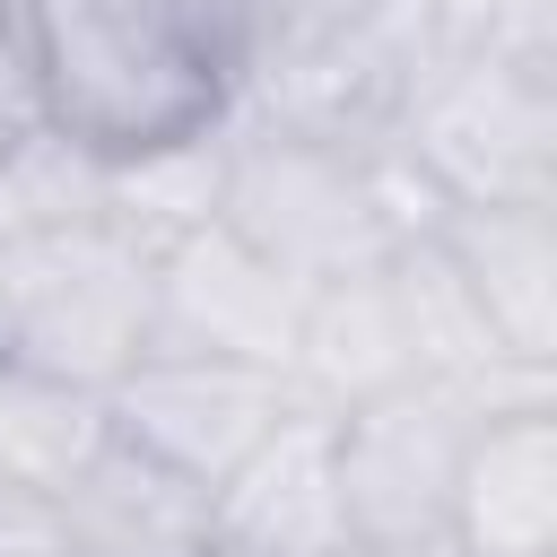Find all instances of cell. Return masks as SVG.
<instances>
[{"label":"cell","mask_w":557,"mask_h":557,"mask_svg":"<svg viewBox=\"0 0 557 557\" xmlns=\"http://www.w3.org/2000/svg\"><path fill=\"white\" fill-rule=\"evenodd\" d=\"M104 435H113L104 392L61 383V374H44V366H26V357L0 348V479L61 496L104 453Z\"/></svg>","instance_id":"cell-13"},{"label":"cell","mask_w":557,"mask_h":557,"mask_svg":"<svg viewBox=\"0 0 557 557\" xmlns=\"http://www.w3.org/2000/svg\"><path fill=\"white\" fill-rule=\"evenodd\" d=\"M331 557H444V540H339Z\"/></svg>","instance_id":"cell-16"},{"label":"cell","mask_w":557,"mask_h":557,"mask_svg":"<svg viewBox=\"0 0 557 557\" xmlns=\"http://www.w3.org/2000/svg\"><path fill=\"white\" fill-rule=\"evenodd\" d=\"M218 183H226V122L148 157H113L104 165V226H122L139 252H165L174 235L218 218Z\"/></svg>","instance_id":"cell-14"},{"label":"cell","mask_w":557,"mask_h":557,"mask_svg":"<svg viewBox=\"0 0 557 557\" xmlns=\"http://www.w3.org/2000/svg\"><path fill=\"white\" fill-rule=\"evenodd\" d=\"M287 409H296L287 374L244 366V357H209V348H165V339H148L131 357V374L104 392L113 435L139 444L148 461L183 470L191 487H218Z\"/></svg>","instance_id":"cell-6"},{"label":"cell","mask_w":557,"mask_h":557,"mask_svg":"<svg viewBox=\"0 0 557 557\" xmlns=\"http://www.w3.org/2000/svg\"><path fill=\"white\" fill-rule=\"evenodd\" d=\"M0 557H70V531H61V496L0 479Z\"/></svg>","instance_id":"cell-15"},{"label":"cell","mask_w":557,"mask_h":557,"mask_svg":"<svg viewBox=\"0 0 557 557\" xmlns=\"http://www.w3.org/2000/svg\"><path fill=\"white\" fill-rule=\"evenodd\" d=\"M218 218L252 252H270L287 278L322 287V278L374 270L435 209L383 139H331V131H287V122H261V113H226Z\"/></svg>","instance_id":"cell-2"},{"label":"cell","mask_w":557,"mask_h":557,"mask_svg":"<svg viewBox=\"0 0 557 557\" xmlns=\"http://www.w3.org/2000/svg\"><path fill=\"white\" fill-rule=\"evenodd\" d=\"M444 557H557V400L513 392L487 400L453 505H444Z\"/></svg>","instance_id":"cell-8"},{"label":"cell","mask_w":557,"mask_h":557,"mask_svg":"<svg viewBox=\"0 0 557 557\" xmlns=\"http://www.w3.org/2000/svg\"><path fill=\"white\" fill-rule=\"evenodd\" d=\"M35 122L87 157H148L235 113L244 52L191 0H17Z\"/></svg>","instance_id":"cell-1"},{"label":"cell","mask_w":557,"mask_h":557,"mask_svg":"<svg viewBox=\"0 0 557 557\" xmlns=\"http://www.w3.org/2000/svg\"><path fill=\"white\" fill-rule=\"evenodd\" d=\"M339 496H331V418L287 409L218 487H209V557H331Z\"/></svg>","instance_id":"cell-9"},{"label":"cell","mask_w":557,"mask_h":557,"mask_svg":"<svg viewBox=\"0 0 557 557\" xmlns=\"http://www.w3.org/2000/svg\"><path fill=\"white\" fill-rule=\"evenodd\" d=\"M479 392L461 383H392L331 418V496L348 540H444L453 470L479 426Z\"/></svg>","instance_id":"cell-5"},{"label":"cell","mask_w":557,"mask_h":557,"mask_svg":"<svg viewBox=\"0 0 557 557\" xmlns=\"http://www.w3.org/2000/svg\"><path fill=\"white\" fill-rule=\"evenodd\" d=\"M426 235L461 270L479 322L522 374L557 366V209L548 200H487V209H435Z\"/></svg>","instance_id":"cell-10"},{"label":"cell","mask_w":557,"mask_h":557,"mask_svg":"<svg viewBox=\"0 0 557 557\" xmlns=\"http://www.w3.org/2000/svg\"><path fill=\"white\" fill-rule=\"evenodd\" d=\"M383 261L305 287L296 348H287V392L305 409H322V418H339V409H357V400H374L392 383H418V348H409V322H400V296H392Z\"/></svg>","instance_id":"cell-11"},{"label":"cell","mask_w":557,"mask_h":557,"mask_svg":"<svg viewBox=\"0 0 557 557\" xmlns=\"http://www.w3.org/2000/svg\"><path fill=\"white\" fill-rule=\"evenodd\" d=\"M70 557H209V487L104 435V453L61 487Z\"/></svg>","instance_id":"cell-12"},{"label":"cell","mask_w":557,"mask_h":557,"mask_svg":"<svg viewBox=\"0 0 557 557\" xmlns=\"http://www.w3.org/2000/svg\"><path fill=\"white\" fill-rule=\"evenodd\" d=\"M148 322H157L148 252L104 218L35 235L0 296V348L87 392H113L131 374V357L148 348Z\"/></svg>","instance_id":"cell-4"},{"label":"cell","mask_w":557,"mask_h":557,"mask_svg":"<svg viewBox=\"0 0 557 557\" xmlns=\"http://www.w3.org/2000/svg\"><path fill=\"white\" fill-rule=\"evenodd\" d=\"M383 148L426 191V209L548 200L557 191V87L548 52L513 44H444L400 87Z\"/></svg>","instance_id":"cell-3"},{"label":"cell","mask_w":557,"mask_h":557,"mask_svg":"<svg viewBox=\"0 0 557 557\" xmlns=\"http://www.w3.org/2000/svg\"><path fill=\"white\" fill-rule=\"evenodd\" d=\"M148 296H157L148 339L209 348V357H244V366L287 374L305 278H287L270 252H252L226 218H209V226L174 235L165 252H148Z\"/></svg>","instance_id":"cell-7"}]
</instances>
